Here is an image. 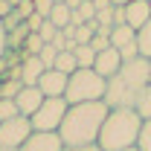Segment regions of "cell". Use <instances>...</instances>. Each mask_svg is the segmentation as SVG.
Returning <instances> with one entry per match:
<instances>
[{
	"instance_id": "d4e9b609",
	"label": "cell",
	"mask_w": 151,
	"mask_h": 151,
	"mask_svg": "<svg viewBox=\"0 0 151 151\" xmlns=\"http://www.w3.org/2000/svg\"><path fill=\"white\" fill-rule=\"evenodd\" d=\"M41 50H44V41H41L35 32H32V35L26 38V44H23V55H38Z\"/></svg>"
},
{
	"instance_id": "cb8c5ba5",
	"label": "cell",
	"mask_w": 151,
	"mask_h": 151,
	"mask_svg": "<svg viewBox=\"0 0 151 151\" xmlns=\"http://www.w3.org/2000/svg\"><path fill=\"white\" fill-rule=\"evenodd\" d=\"M139 151H151V119L142 122V131H139V142H137Z\"/></svg>"
},
{
	"instance_id": "ffe728a7",
	"label": "cell",
	"mask_w": 151,
	"mask_h": 151,
	"mask_svg": "<svg viewBox=\"0 0 151 151\" xmlns=\"http://www.w3.org/2000/svg\"><path fill=\"white\" fill-rule=\"evenodd\" d=\"M20 87H23L20 78H9V81H3V84H0V99H15V96L20 93Z\"/></svg>"
},
{
	"instance_id": "9c48e42d",
	"label": "cell",
	"mask_w": 151,
	"mask_h": 151,
	"mask_svg": "<svg viewBox=\"0 0 151 151\" xmlns=\"http://www.w3.org/2000/svg\"><path fill=\"white\" fill-rule=\"evenodd\" d=\"M47 73V67L41 64V58L38 55H23L20 58V64H18V70L12 73V78H20L26 87H35L38 84V78Z\"/></svg>"
},
{
	"instance_id": "603a6c76",
	"label": "cell",
	"mask_w": 151,
	"mask_h": 151,
	"mask_svg": "<svg viewBox=\"0 0 151 151\" xmlns=\"http://www.w3.org/2000/svg\"><path fill=\"white\" fill-rule=\"evenodd\" d=\"M58 32H61V29H55V26H52L50 20H44V23H41V29H38L35 35L41 38L44 44H52V41H55V35H58Z\"/></svg>"
},
{
	"instance_id": "ab89813d",
	"label": "cell",
	"mask_w": 151,
	"mask_h": 151,
	"mask_svg": "<svg viewBox=\"0 0 151 151\" xmlns=\"http://www.w3.org/2000/svg\"><path fill=\"white\" fill-rule=\"evenodd\" d=\"M148 3H151V0H148Z\"/></svg>"
},
{
	"instance_id": "5bb4252c",
	"label": "cell",
	"mask_w": 151,
	"mask_h": 151,
	"mask_svg": "<svg viewBox=\"0 0 151 151\" xmlns=\"http://www.w3.org/2000/svg\"><path fill=\"white\" fill-rule=\"evenodd\" d=\"M70 18H73V9H70L67 3H55L47 20H50L55 29H64V26H70Z\"/></svg>"
},
{
	"instance_id": "d6a6232c",
	"label": "cell",
	"mask_w": 151,
	"mask_h": 151,
	"mask_svg": "<svg viewBox=\"0 0 151 151\" xmlns=\"http://www.w3.org/2000/svg\"><path fill=\"white\" fill-rule=\"evenodd\" d=\"M64 151H102L99 145H84V148H64Z\"/></svg>"
},
{
	"instance_id": "836d02e7",
	"label": "cell",
	"mask_w": 151,
	"mask_h": 151,
	"mask_svg": "<svg viewBox=\"0 0 151 151\" xmlns=\"http://www.w3.org/2000/svg\"><path fill=\"white\" fill-rule=\"evenodd\" d=\"M64 3H67V6H70V9H78V6H81V3H84V0H64Z\"/></svg>"
},
{
	"instance_id": "30bf717a",
	"label": "cell",
	"mask_w": 151,
	"mask_h": 151,
	"mask_svg": "<svg viewBox=\"0 0 151 151\" xmlns=\"http://www.w3.org/2000/svg\"><path fill=\"white\" fill-rule=\"evenodd\" d=\"M44 99H47V96L41 93L38 87H26V84H23V87H20V93L15 96L18 113H20V116H26V119H32V116H35V111L44 105Z\"/></svg>"
},
{
	"instance_id": "ba28073f",
	"label": "cell",
	"mask_w": 151,
	"mask_h": 151,
	"mask_svg": "<svg viewBox=\"0 0 151 151\" xmlns=\"http://www.w3.org/2000/svg\"><path fill=\"white\" fill-rule=\"evenodd\" d=\"M20 151H64L58 131H32V137L20 145Z\"/></svg>"
},
{
	"instance_id": "e575fe53",
	"label": "cell",
	"mask_w": 151,
	"mask_h": 151,
	"mask_svg": "<svg viewBox=\"0 0 151 151\" xmlns=\"http://www.w3.org/2000/svg\"><path fill=\"white\" fill-rule=\"evenodd\" d=\"M113 6H128V3H131V0H111Z\"/></svg>"
},
{
	"instance_id": "52a82bcc",
	"label": "cell",
	"mask_w": 151,
	"mask_h": 151,
	"mask_svg": "<svg viewBox=\"0 0 151 151\" xmlns=\"http://www.w3.org/2000/svg\"><path fill=\"white\" fill-rule=\"evenodd\" d=\"M67 81H70V76L58 73V70H47V73L38 78V90L47 96V99H61V96L67 93Z\"/></svg>"
},
{
	"instance_id": "f546056e",
	"label": "cell",
	"mask_w": 151,
	"mask_h": 151,
	"mask_svg": "<svg viewBox=\"0 0 151 151\" xmlns=\"http://www.w3.org/2000/svg\"><path fill=\"white\" fill-rule=\"evenodd\" d=\"M12 9H15V6H12V0H0V20L9 18V15H12Z\"/></svg>"
},
{
	"instance_id": "4dcf8cb0",
	"label": "cell",
	"mask_w": 151,
	"mask_h": 151,
	"mask_svg": "<svg viewBox=\"0 0 151 151\" xmlns=\"http://www.w3.org/2000/svg\"><path fill=\"white\" fill-rule=\"evenodd\" d=\"M6 55V29H3V20H0V61Z\"/></svg>"
},
{
	"instance_id": "8992f818",
	"label": "cell",
	"mask_w": 151,
	"mask_h": 151,
	"mask_svg": "<svg viewBox=\"0 0 151 151\" xmlns=\"http://www.w3.org/2000/svg\"><path fill=\"white\" fill-rule=\"evenodd\" d=\"M32 137V122L26 116H15L9 122H0V148H20Z\"/></svg>"
},
{
	"instance_id": "2e32d148",
	"label": "cell",
	"mask_w": 151,
	"mask_h": 151,
	"mask_svg": "<svg viewBox=\"0 0 151 151\" xmlns=\"http://www.w3.org/2000/svg\"><path fill=\"white\" fill-rule=\"evenodd\" d=\"M32 35L29 32V26L26 23H20V26H15L12 32H6V50H20L23 44H26V38Z\"/></svg>"
},
{
	"instance_id": "d6986e66",
	"label": "cell",
	"mask_w": 151,
	"mask_h": 151,
	"mask_svg": "<svg viewBox=\"0 0 151 151\" xmlns=\"http://www.w3.org/2000/svg\"><path fill=\"white\" fill-rule=\"evenodd\" d=\"M134 111L142 116V122H145V119H151V81L145 84V90L139 93V99H137V108H134Z\"/></svg>"
},
{
	"instance_id": "e0dca14e",
	"label": "cell",
	"mask_w": 151,
	"mask_h": 151,
	"mask_svg": "<svg viewBox=\"0 0 151 151\" xmlns=\"http://www.w3.org/2000/svg\"><path fill=\"white\" fill-rule=\"evenodd\" d=\"M52 70H58V73H64V76H73L76 70H78V61H76L73 50H67V52H58L55 67H52Z\"/></svg>"
},
{
	"instance_id": "8fae6325",
	"label": "cell",
	"mask_w": 151,
	"mask_h": 151,
	"mask_svg": "<svg viewBox=\"0 0 151 151\" xmlns=\"http://www.w3.org/2000/svg\"><path fill=\"white\" fill-rule=\"evenodd\" d=\"M122 64H125V61H122V55H119V50L111 47V50H105V52H99V55H96L93 70L102 76V78H111V76L119 73V67H122Z\"/></svg>"
},
{
	"instance_id": "8d00e7d4",
	"label": "cell",
	"mask_w": 151,
	"mask_h": 151,
	"mask_svg": "<svg viewBox=\"0 0 151 151\" xmlns=\"http://www.w3.org/2000/svg\"><path fill=\"white\" fill-rule=\"evenodd\" d=\"M125 151H139V148H125Z\"/></svg>"
},
{
	"instance_id": "7c38bea8",
	"label": "cell",
	"mask_w": 151,
	"mask_h": 151,
	"mask_svg": "<svg viewBox=\"0 0 151 151\" xmlns=\"http://www.w3.org/2000/svg\"><path fill=\"white\" fill-rule=\"evenodd\" d=\"M148 20H151V3L148 0H131V3L125 6V23H128L131 29L145 26Z\"/></svg>"
},
{
	"instance_id": "5b68a950",
	"label": "cell",
	"mask_w": 151,
	"mask_h": 151,
	"mask_svg": "<svg viewBox=\"0 0 151 151\" xmlns=\"http://www.w3.org/2000/svg\"><path fill=\"white\" fill-rule=\"evenodd\" d=\"M67 99H44V105L35 111V116L29 119L32 122V131H58L64 116H67Z\"/></svg>"
},
{
	"instance_id": "4fadbf2b",
	"label": "cell",
	"mask_w": 151,
	"mask_h": 151,
	"mask_svg": "<svg viewBox=\"0 0 151 151\" xmlns=\"http://www.w3.org/2000/svg\"><path fill=\"white\" fill-rule=\"evenodd\" d=\"M137 41V29H131L128 23H119V26H113L111 29V47L116 50H122V47H128Z\"/></svg>"
},
{
	"instance_id": "83f0119b",
	"label": "cell",
	"mask_w": 151,
	"mask_h": 151,
	"mask_svg": "<svg viewBox=\"0 0 151 151\" xmlns=\"http://www.w3.org/2000/svg\"><path fill=\"white\" fill-rule=\"evenodd\" d=\"M44 20H47V18H41V15H35V12H32V15H29V18H26V26H29V32H38V29H41V23H44Z\"/></svg>"
},
{
	"instance_id": "6da1fadb",
	"label": "cell",
	"mask_w": 151,
	"mask_h": 151,
	"mask_svg": "<svg viewBox=\"0 0 151 151\" xmlns=\"http://www.w3.org/2000/svg\"><path fill=\"white\" fill-rule=\"evenodd\" d=\"M111 108L105 102H84V105H70L67 116L58 128V137L64 148H84L99 142V131L105 125Z\"/></svg>"
},
{
	"instance_id": "7402d4cb",
	"label": "cell",
	"mask_w": 151,
	"mask_h": 151,
	"mask_svg": "<svg viewBox=\"0 0 151 151\" xmlns=\"http://www.w3.org/2000/svg\"><path fill=\"white\" fill-rule=\"evenodd\" d=\"M38 58H41V64H44L47 70H52V67H55V58H58V50L52 44H44V50L38 52Z\"/></svg>"
},
{
	"instance_id": "7a4b0ae2",
	"label": "cell",
	"mask_w": 151,
	"mask_h": 151,
	"mask_svg": "<svg viewBox=\"0 0 151 151\" xmlns=\"http://www.w3.org/2000/svg\"><path fill=\"white\" fill-rule=\"evenodd\" d=\"M151 81L148 58H134L119 67V73L108 78V90H105V105L116 111V108H137V99Z\"/></svg>"
},
{
	"instance_id": "277c9868",
	"label": "cell",
	"mask_w": 151,
	"mask_h": 151,
	"mask_svg": "<svg viewBox=\"0 0 151 151\" xmlns=\"http://www.w3.org/2000/svg\"><path fill=\"white\" fill-rule=\"evenodd\" d=\"M108 90V78L96 73V70H76L67 81V105H84V102H105Z\"/></svg>"
},
{
	"instance_id": "3957f363",
	"label": "cell",
	"mask_w": 151,
	"mask_h": 151,
	"mask_svg": "<svg viewBox=\"0 0 151 151\" xmlns=\"http://www.w3.org/2000/svg\"><path fill=\"white\" fill-rule=\"evenodd\" d=\"M139 131H142V116L134 108H116L108 113L102 131H99V148L102 151H125L137 148L139 142Z\"/></svg>"
},
{
	"instance_id": "f35d334b",
	"label": "cell",
	"mask_w": 151,
	"mask_h": 151,
	"mask_svg": "<svg viewBox=\"0 0 151 151\" xmlns=\"http://www.w3.org/2000/svg\"><path fill=\"white\" fill-rule=\"evenodd\" d=\"M148 70H151V58H148Z\"/></svg>"
},
{
	"instance_id": "44dd1931",
	"label": "cell",
	"mask_w": 151,
	"mask_h": 151,
	"mask_svg": "<svg viewBox=\"0 0 151 151\" xmlns=\"http://www.w3.org/2000/svg\"><path fill=\"white\" fill-rule=\"evenodd\" d=\"M15 116H20L15 99H0V122H9V119H15Z\"/></svg>"
},
{
	"instance_id": "74e56055",
	"label": "cell",
	"mask_w": 151,
	"mask_h": 151,
	"mask_svg": "<svg viewBox=\"0 0 151 151\" xmlns=\"http://www.w3.org/2000/svg\"><path fill=\"white\" fill-rule=\"evenodd\" d=\"M52 3H64V0H52Z\"/></svg>"
},
{
	"instance_id": "484cf974",
	"label": "cell",
	"mask_w": 151,
	"mask_h": 151,
	"mask_svg": "<svg viewBox=\"0 0 151 151\" xmlns=\"http://www.w3.org/2000/svg\"><path fill=\"white\" fill-rule=\"evenodd\" d=\"M90 47H93V52L99 55V52L111 50V38H108V35H93V41H90Z\"/></svg>"
},
{
	"instance_id": "d590c367",
	"label": "cell",
	"mask_w": 151,
	"mask_h": 151,
	"mask_svg": "<svg viewBox=\"0 0 151 151\" xmlns=\"http://www.w3.org/2000/svg\"><path fill=\"white\" fill-rule=\"evenodd\" d=\"M0 151H20V148H0Z\"/></svg>"
},
{
	"instance_id": "f1b7e54d",
	"label": "cell",
	"mask_w": 151,
	"mask_h": 151,
	"mask_svg": "<svg viewBox=\"0 0 151 151\" xmlns=\"http://www.w3.org/2000/svg\"><path fill=\"white\" fill-rule=\"evenodd\" d=\"M125 23V6H113V26Z\"/></svg>"
},
{
	"instance_id": "ac0fdd59",
	"label": "cell",
	"mask_w": 151,
	"mask_h": 151,
	"mask_svg": "<svg viewBox=\"0 0 151 151\" xmlns=\"http://www.w3.org/2000/svg\"><path fill=\"white\" fill-rule=\"evenodd\" d=\"M137 47H139V55L142 58H151V20L137 29Z\"/></svg>"
},
{
	"instance_id": "4316f807",
	"label": "cell",
	"mask_w": 151,
	"mask_h": 151,
	"mask_svg": "<svg viewBox=\"0 0 151 151\" xmlns=\"http://www.w3.org/2000/svg\"><path fill=\"white\" fill-rule=\"evenodd\" d=\"M32 6H35V15H41V18H50V12H52V0H32Z\"/></svg>"
},
{
	"instance_id": "9a60e30c",
	"label": "cell",
	"mask_w": 151,
	"mask_h": 151,
	"mask_svg": "<svg viewBox=\"0 0 151 151\" xmlns=\"http://www.w3.org/2000/svg\"><path fill=\"white\" fill-rule=\"evenodd\" d=\"M73 55H76V61H78V70H93L96 52H93V47H90V44H76Z\"/></svg>"
},
{
	"instance_id": "1f68e13d",
	"label": "cell",
	"mask_w": 151,
	"mask_h": 151,
	"mask_svg": "<svg viewBox=\"0 0 151 151\" xmlns=\"http://www.w3.org/2000/svg\"><path fill=\"white\" fill-rule=\"evenodd\" d=\"M93 6H96V12H105V9H113V3H111V0H93Z\"/></svg>"
}]
</instances>
